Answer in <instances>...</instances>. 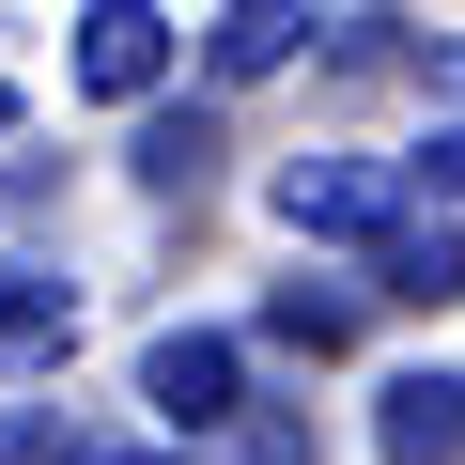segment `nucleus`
<instances>
[{"mask_svg":"<svg viewBox=\"0 0 465 465\" xmlns=\"http://www.w3.org/2000/svg\"><path fill=\"white\" fill-rule=\"evenodd\" d=\"M419 186H434L419 155H295V171H280V217H295V232H357V249H388Z\"/></svg>","mask_w":465,"mask_h":465,"instance_id":"obj_1","label":"nucleus"},{"mask_svg":"<svg viewBox=\"0 0 465 465\" xmlns=\"http://www.w3.org/2000/svg\"><path fill=\"white\" fill-rule=\"evenodd\" d=\"M155 78H171V16H155V0H94V16H78V94L140 109Z\"/></svg>","mask_w":465,"mask_h":465,"instance_id":"obj_2","label":"nucleus"},{"mask_svg":"<svg viewBox=\"0 0 465 465\" xmlns=\"http://www.w3.org/2000/svg\"><path fill=\"white\" fill-rule=\"evenodd\" d=\"M311 32H326V0H217V32H202V78H217V94H249V78H280Z\"/></svg>","mask_w":465,"mask_h":465,"instance_id":"obj_3","label":"nucleus"},{"mask_svg":"<svg viewBox=\"0 0 465 465\" xmlns=\"http://www.w3.org/2000/svg\"><path fill=\"white\" fill-rule=\"evenodd\" d=\"M140 403H155L171 434H217V419H232V341H217V326H171V341L140 357Z\"/></svg>","mask_w":465,"mask_h":465,"instance_id":"obj_4","label":"nucleus"},{"mask_svg":"<svg viewBox=\"0 0 465 465\" xmlns=\"http://www.w3.org/2000/svg\"><path fill=\"white\" fill-rule=\"evenodd\" d=\"M372 450L388 465H465V372H388L372 388Z\"/></svg>","mask_w":465,"mask_h":465,"instance_id":"obj_5","label":"nucleus"},{"mask_svg":"<svg viewBox=\"0 0 465 465\" xmlns=\"http://www.w3.org/2000/svg\"><path fill=\"white\" fill-rule=\"evenodd\" d=\"M63 341H78V280L16 264V280H0V388H16V372H63Z\"/></svg>","mask_w":465,"mask_h":465,"instance_id":"obj_6","label":"nucleus"},{"mask_svg":"<svg viewBox=\"0 0 465 465\" xmlns=\"http://www.w3.org/2000/svg\"><path fill=\"white\" fill-rule=\"evenodd\" d=\"M372 295H419V311H450V295H465V232H450V217H403L388 249H372Z\"/></svg>","mask_w":465,"mask_h":465,"instance_id":"obj_7","label":"nucleus"},{"mask_svg":"<svg viewBox=\"0 0 465 465\" xmlns=\"http://www.w3.org/2000/svg\"><path fill=\"white\" fill-rule=\"evenodd\" d=\"M202 155H217L202 109H155V124H140V171H155V186H202Z\"/></svg>","mask_w":465,"mask_h":465,"instance_id":"obj_8","label":"nucleus"},{"mask_svg":"<svg viewBox=\"0 0 465 465\" xmlns=\"http://www.w3.org/2000/svg\"><path fill=\"white\" fill-rule=\"evenodd\" d=\"M202 465H311V419H217Z\"/></svg>","mask_w":465,"mask_h":465,"instance_id":"obj_9","label":"nucleus"},{"mask_svg":"<svg viewBox=\"0 0 465 465\" xmlns=\"http://www.w3.org/2000/svg\"><path fill=\"white\" fill-rule=\"evenodd\" d=\"M264 326H280V341H295V357H326V341H341V326H357V295H311V280H295V295H280V311H264Z\"/></svg>","mask_w":465,"mask_h":465,"instance_id":"obj_10","label":"nucleus"},{"mask_svg":"<svg viewBox=\"0 0 465 465\" xmlns=\"http://www.w3.org/2000/svg\"><path fill=\"white\" fill-rule=\"evenodd\" d=\"M419 171H434V202H465V124H434V140H419Z\"/></svg>","mask_w":465,"mask_h":465,"instance_id":"obj_11","label":"nucleus"},{"mask_svg":"<svg viewBox=\"0 0 465 465\" xmlns=\"http://www.w3.org/2000/svg\"><path fill=\"white\" fill-rule=\"evenodd\" d=\"M0 140H16V94H0Z\"/></svg>","mask_w":465,"mask_h":465,"instance_id":"obj_12","label":"nucleus"}]
</instances>
